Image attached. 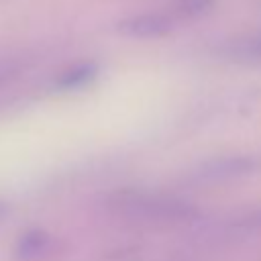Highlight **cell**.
I'll return each instance as SVG.
<instances>
[{
    "label": "cell",
    "mask_w": 261,
    "mask_h": 261,
    "mask_svg": "<svg viewBox=\"0 0 261 261\" xmlns=\"http://www.w3.org/2000/svg\"><path fill=\"white\" fill-rule=\"evenodd\" d=\"M110 208L124 214V216H153V218H190L198 214L190 204L171 200V198H159L151 194H141L135 190H120L110 196L108 200Z\"/></svg>",
    "instance_id": "1"
},
{
    "label": "cell",
    "mask_w": 261,
    "mask_h": 261,
    "mask_svg": "<svg viewBox=\"0 0 261 261\" xmlns=\"http://www.w3.org/2000/svg\"><path fill=\"white\" fill-rule=\"evenodd\" d=\"M67 245L45 228H29L14 243L16 261H55L65 255Z\"/></svg>",
    "instance_id": "2"
},
{
    "label": "cell",
    "mask_w": 261,
    "mask_h": 261,
    "mask_svg": "<svg viewBox=\"0 0 261 261\" xmlns=\"http://www.w3.org/2000/svg\"><path fill=\"white\" fill-rule=\"evenodd\" d=\"M114 27L124 37L155 39V37H165L167 33H171L173 18L161 12H141V14H133V16L118 20Z\"/></svg>",
    "instance_id": "3"
},
{
    "label": "cell",
    "mask_w": 261,
    "mask_h": 261,
    "mask_svg": "<svg viewBox=\"0 0 261 261\" xmlns=\"http://www.w3.org/2000/svg\"><path fill=\"white\" fill-rule=\"evenodd\" d=\"M257 167H259V159L251 155H230V157H216L202 163L196 175L202 179H226V177H239V175L251 173Z\"/></svg>",
    "instance_id": "4"
},
{
    "label": "cell",
    "mask_w": 261,
    "mask_h": 261,
    "mask_svg": "<svg viewBox=\"0 0 261 261\" xmlns=\"http://www.w3.org/2000/svg\"><path fill=\"white\" fill-rule=\"evenodd\" d=\"M96 75H98V65L94 61H82L61 71L59 77L55 80V86L59 90H80L88 86Z\"/></svg>",
    "instance_id": "5"
},
{
    "label": "cell",
    "mask_w": 261,
    "mask_h": 261,
    "mask_svg": "<svg viewBox=\"0 0 261 261\" xmlns=\"http://www.w3.org/2000/svg\"><path fill=\"white\" fill-rule=\"evenodd\" d=\"M214 6V0H173L171 18H198Z\"/></svg>",
    "instance_id": "6"
},
{
    "label": "cell",
    "mask_w": 261,
    "mask_h": 261,
    "mask_svg": "<svg viewBox=\"0 0 261 261\" xmlns=\"http://www.w3.org/2000/svg\"><path fill=\"white\" fill-rule=\"evenodd\" d=\"M230 53H234L239 57H245V59H257V61H261V35L237 43L230 49Z\"/></svg>",
    "instance_id": "7"
},
{
    "label": "cell",
    "mask_w": 261,
    "mask_h": 261,
    "mask_svg": "<svg viewBox=\"0 0 261 261\" xmlns=\"http://www.w3.org/2000/svg\"><path fill=\"white\" fill-rule=\"evenodd\" d=\"M4 214H6V204H4L2 200H0V218H2Z\"/></svg>",
    "instance_id": "8"
}]
</instances>
